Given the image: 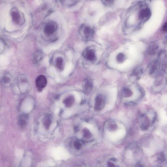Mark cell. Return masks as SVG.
<instances>
[{"instance_id":"7","label":"cell","mask_w":167,"mask_h":167,"mask_svg":"<svg viewBox=\"0 0 167 167\" xmlns=\"http://www.w3.org/2000/svg\"><path fill=\"white\" fill-rule=\"evenodd\" d=\"M159 48V46L156 43L153 42L150 44L147 48V53L151 55H154Z\"/></svg>"},{"instance_id":"19","label":"cell","mask_w":167,"mask_h":167,"mask_svg":"<svg viewBox=\"0 0 167 167\" xmlns=\"http://www.w3.org/2000/svg\"><path fill=\"white\" fill-rule=\"evenodd\" d=\"M157 68V64L156 62H154L153 63L151 66L150 69L149 70V74L150 75H152L153 74L154 72H155Z\"/></svg>"},{"instance_id":"14","label":"cell","mask_w":167,"mask_h":167,"mask_svg":"<svg viewBox=\"0 0 167 167\" xmlns=\"http://www.w3.org/2000/svg\"><path fill=\"white\" fill-rule=\"evenodd\" d=\"M51 121L49 116H47L44 117L43 119V124L46 129H48L50 128Z\"/></svg>"},{"instance_id":"24","label":"cell","mask_w":167,"mask_h":167,"mask_svg":"<svg viewBox=\"0 0 167 167\" xmlns=\"http://www.w3.org/2000/svg\"><path fill=\"white\" fill-rule=\"evenodd\" d=\"M110 129H111V130H115V129H116V128H117V125L115 124H111L110 125Z\"/></svg>"},{"instance_id":"21","label":"cell","mask_w":167,"mask_h":167,"mask_svg":"<svg viewBox=\"0 0 167 167\" xmlns=\"http://www.w3.org/2000/svg\"><path fill=\"white\" fill-rule=\"evenodd\" d=\"M82 145L81 143L79 141H75L74 143V146L75 149H80Z\"/></svg>"},{"instance_id":"16","label":"cell","mask_w":167,"mask_h":167,"mask_svg":"<svg viewBox=\"0 0 167 167\" xmlns=\"http://www.w3.org/2000/svg\"><path fill=\"white\" fill-rule=\"evenodd\" d=\"M9 75H5L3 77L2 83L4 85H9L11 82V78Z\"/></svg>"},{"instance_id":"5","label":"cell","mask_w":167,"mask_h":167,"mask_svg":"<svg viewBox=\"0 0 167 167\" xmlns=\"http://www.w3.org/2000/svg\"><path fill=\"white\" fill-rule=\"evenodd\" d=\"M105 103V99L102 95L98 96L96 98L95 108L97 110H100L103 107Z\"/></svg>"},{"instance_id":"13","label":"cell","mask_w":167,"mask_h":167,"mask_svg":"<svg viewBox=\"0 0 167 167\" xmlns=\"http://www.w3.org/2000/svg\"><path fill=\"white\" fill-rule=\"evenodd\" d=\"M74 101V98L73 96H70L67 98L63 101L65 106L67 107H70L73 104Z\"/></svg>"},{"instance_id":"1","label":"cell","mask_w":167,"mask_h":167,"mask_svg":"<svg viewBox=\"0 0 167 167\" xmlns=\"http://www.w3.org/2000/svg\"><path fill=\"white\" fill-rule=\"evenodd\" d=\"M154 112L149 111L142 114L140 117V127L143 131H146L152 125L156 119Z\"/></svg>"},{"instance_id":"26","label":"cell","mask_w":167,"mask_h":167,"mask_svg":"<svg viewBox=\"0 0 167 167\" xmlns=\"http://www.w3.org/2000/svg\"><path fill=\"white\" fill-rule=\"evenodd\" d=\"M164 43V44H167V34L165 36Z\"/></svg>"},{"instance_id":"17","label":"cell","mask_w":167,"mask_h":167,"mask_svg":"<svg viewBox=\"0 0 167 167\" xmlns=\"http://www.w3.org/2000/svg\"><path fill=\"white\" fill-rule=\"evenodd\" d=\"M123 95L125 97H129L132 96V92L130 89L126 88L124 89L123 91Z\"/></svg>"},{"instance_id":"2","label":"cell","mask_w":167,"mask_h":167,"mask_svg":"<svg viewBox=\"0 0 167 167\" xmlns=\"http://www.w3.org/2000/svg\"><path fill=\"white\" fill-rule=\"evenodd\" d=\"M58 29V25L53 21L48 22L45 25L44 28V32L46 35L51 36Z\"/></svg>"},{"instance_id":"10","label":"cell","mask_w":167,"mask_h":167,"mask_svg":"<svg viewBox=\"0 0 167 167\" xmlns=\"http://www.w3.org/2000/svg\"><path fill=\"white\" fill-rule=\"evenodd\" d=\"M83 87L85 92L89 93L93 89V83L90 80H85L84 82Z\"/></svg>"},{"instance_id":"11","label":"cell","mask_w":167,"mask_h":167,"mask_svg":"<svg viewBox=\"0 0 167 167\" xmlns=\"http://www.w3.org/2000/svg\"><path fill=\"white\" fill-rule=\"evenodd\" d=\"M28 116L27 115H23L19 117L18 120V124L22 127L26 125L27 122Z\"/></svg>"},{"instance_id":"6","label":"cell","mask_w":167,"mask_h":167,"mask_svg":"<svg viewBox=\"0 0 167 167\" xmlns=\"http://www.w3.org/2000/svg\"><path fill=\"white\" fill-rule=\"evenodd\" d=\"M83 56L88 61H93L95 59V52L93 49H88L84 52Z\"/></svg>"},{"instance_id":"20","label":"cell","mask_w":167,"mask_h":167,"mask_svg":"<svg viewBox=\"0 0 167 167\" xmlns=\"http://www.w3.org/2000/svg\"><path fill=\"white\" fill-rule=\"evenodd\" d=\"M84 136L85 138H89L91 137L92 135L90 131L86 129L84 130Z\"/></svg>"},{"instance_id":"22","label":"cell","mask_w":167,"mask_h":167,"mask_svg":"<svg viewBox=\"0 0 167 167\" xmlns=\"http://www.w3.org/2000/svg\"><path fill=\"white\" fill-rule=\"evenodd\" d=\"M114 0H103V2L106 5H109L113 3Z\"/></svg>"},{"instance_id":"23","label":"cell","mask_w":167,"mask_h":167,"mask_svg":"<svg viewBox=\"0 0 167 167\" xmlns=\"http://www.w3.org/2000/svg\"><path fill=\"white\" fill-rule=\"evenodd\" d=\"M162 30L164 32H167V21L164 24L162 27Z\"/></svg>"},{"instance_id":"12","label":"cell","mask_w":167,"mask_h":167,"mask_svg":"<svg viewBox=\"0 0 167 167\" xmlns=\"http://www.w3.org/2000/svg\"><path fill=\"white\" fill-rule=\"evenodd\" d=\"M84 34L86 38L89 39L91 38L93 35L94 32L93 30L91 28L89 27L85 28L84 31Z\"/></svg>"},{"instance_id":"3","label":"cell","mask_w":167,"mask_h":167,"mask_svg":"<svg viewBox=\"0 0 167 167\" xmlns=\"http://www.w3.org/2000/svg\"><path fill=\"white\" fill-rule=\"evenodd\" d=\"M35 83L36 88L39 91H41L47 85V79L44 75H39L36 78Z\"/></svg>"},{"instance_id":"9","label":"cell","mask_w":167,"mask_h":167,"mask_svg":"<svg viewBox=\"0 0 167 167\" xmlns=\"http://www.w3.org/2000/svg\"><path fill=\"white\" fill-rule=\"evenodd\" d=\"M11 15L14 22L17 24H19L20 22L21 15L19 12L16 9H14L12 12Z\"/></svg>"},{"instance_id":"25","label":"cell","mask_w":167,"mask_h":167,"mask_svg":"<svg viewBox=\"0 0 167 167\" xmlns=\"http://www.w3.org/2000/svg\"><path fill=\"white\" fill-rule=\"evenodd\" d=\"M107 164L108 165V166L109 167H115V164L112 162H108L107 163Z\"/></svg>"},{"instance_id":"18","label":"cell","mask_w":167,"mask_h":167,"mask_svg":"<svg viewBox=\"0 0 167 167\" xmlns=\"http://www.w3.org/2000/svg\"><path fill=\"white\" fill-rule=\"evenodd\" d=\"M117 61L119 63L123 62L124 61L125 56L123 54L120 53L118 54L116 57Z\"/></svg>"},{"instance_id":"8","label":"cell","mask_w":167,"mask_h":167,"mask_svg":"<svg viewBox=\"0 0 167 167\" xmlns=\"http://www.w3.org/2000/svg\"><path fill=\"white\" fill-rule=\"evenodd\" d=\"M43 57H44V54L42 52L40 51L36 52L35 53L33 54V61L35 63H39L42 60Z\"/></svg>"},{"instance_id":"15","label":"cell","mask_w":167,"mask_h":167,"mask_svg":"<svg viewBox=\"0 0 167 167\" xmlns=\"http://www.w3.org/2000/svg\"><path fill=\"white\" fill-rule=\"evenodd\" d=\"M56 66L58 69L61 70L63 69V60L61 57H58L56 61Z\"/></svg>"},{"instance_id":"4","label":"cell","mask_w":167,"mask_h":167,"mask_svg":"<svg viewBox=\"0 0 167 167\" xmlns=\"http://www.w3.org/2000/svg\"><path fill=\"white\" fill-rule=\"evenodd\" d=\"M151 12L149 8H145L141 10L139 13V18L143 21H146L148 20L151 16Z\"/></svg>"}]
</instances>
